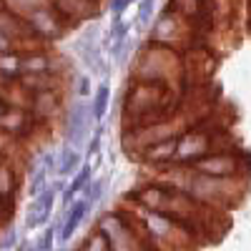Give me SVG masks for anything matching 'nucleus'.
I'll list each match as a JSON object with an SVG mask.
<instances>
[{"instance_id":"obj_22","label":"nucleus","mask_w":251,"mask_h":251,"mask_svg":"<svg viewBox=\"0 0 251 251\" xmlns=\"http://www.w3.org/2000/svg\"><path fill=\"white\" fill-rule=\"evenodd\" d=\"M78 251H111V246H108V239H106V236H103V234L98 231V228H96V231H93L86 241L80 244V249H78Z\"/></svg>"},{"instance_id":"obj_10","label":"nucleus","mask_w":251,"mask_h":251,"mask_svg":"<svg viewBox=\"0 0 251 251\" xmlns=\"http://www.w3.org/2000/svg\"><path fill=\"white\" fill-rule=\"evenodd\" d=\"M50 8L66 20L68 28H75L100 15V0H50Z\"/></svg>"},{"instance_id":"obj_16","label":"nucleus","mask_w":251,"mask_h":251,"mask_svg":"<svg viewBox=\"0 0 251 251\" xmlns=\"http://www.w3.org/2000/svg\"><path fill=\"white\" fill-rule=\"evenodd\" d=\"M88 211H91V203H88L86 199H78V201H73V203L68 206L66 221H63V226H60V239H63V241H68V239L75 234V228L80 226L83 219L88 216Z\"/></svg>"},{"instance_id":"obj_31","label":"nucleus","mask_w":251,"mask_h":251,"mask_svg":"<svg viewBox=\"0 0 251 251\" xmlns=\"http://www.w3.org/2000/svg\"><path fill=\"white\" fill-rule=\"evenodd\" d=\"M5 111H8V103H5V98H3V96H0V116H3Z\"/></svg>"},{"instance_id":"obj_8","label":"nucleus","mask_w":251,"mask_h":251,"mask_svg":"<svg viewBox=\"0 0 251 251\" xmlns=\"http://www.w3.org/2000/svg\"><path fill=\"white\" fill-rule=\"evenodd\" d=\"M174 194V186H169L161 178H151L146 183H138L128 201H133L138 206V211H151V214H163L166 206H169V199Z\"/></svg>"},{"instance_id":"obj_9","label":"nucleus","mask_w":251,"mask_h":251,"mask_svg":"<svg viewBox=\"0 0 251 251\" xmlns=\"http://www.w3.org/2000/svg\"><path fill=\"white\" fill-rule=\"evenodd\" d=\"M91 118H93V108L86 106L83 100L73 103L66 113V141L71 149H83L88 138V128H91Z\"/></svg>"},{"instance_id":"obj_14","label":"nucleus","mask_w":251,"mask_h":251,"mask_svg":"<svg viewBox=\"0 0 251 251\" xmlns=\"http://www.w3.org/2000/svg\"><path fill=\"white\" fill-rule=\"evenodd\" d=\"M18 169L13 161H0V203L8 211L15 208V199H18Z\"/></svg>"},{"instance_id":"obj_6","label":"nucleus","mask_w":251,"mask_h":251,"mask_svg":"<svg viewBox=\"0 0 251 251\" xmlns=\"http://www.w3.org/2000/svg\"><path fill=\"white\" fill-rule=\"evenodd\" d=\"M188 38H196L194 30L188 28L178 15H174L169 10H163L156 18V23L151 25V33H149L151 43H158V46H166V48H176V50L181 46H186Z\"/></svg>"},{"instance_id":"obj_29","label":"nucleus","mask_w":251,"mask_h":251,"mask_svg":"<svg viewBox=\"0 0 251 251\" xmlns=\"http://www.w3.org/2000/svg\"><path fill=\"white\" fill-rule=\"evenodd\" d=\"M100 133H103V128H93V138L88 141V153H96V151H98V146H100Z\"/></svg>"},{"instance_id":"obj_18","label":"nucleus","mask_w":251,"mask_h":251,"mask_svg":"<svg viewBox=\"0 0 251 251\" xmlns=\"http://www.w3.org/2000/svg\"><path fill=\"white\" fill-rule=\"evenodd\" d=\"M93 181V176H91V166L86 163V166H80L78 169V174L73 176V181H71V186L66 188V191H63V203H73V196L78 194V191H83V188H86L88 183Z\"/></svg>"},{"instance_id":"obj_4","label":"nucleus","mask_w":251,"mask_h":251,"mask_svg":"<svg viewBox=\"0 0 251 251\" xmlns=\"http://www.w3.org/2000/svg\"><path fill=\"white\" fill-rule=\"evenodd\" d=\"M191 171L211 176V178H234V181H246L249 169H251V158L241 149H221L208 153L206 158L196 161L194 166H188Z\"/></svg>"},{"instance_id":"obj_27","label":"nucleus","mask_w":251,"mask_h":251,"mask_svg":"<svg viewBox=\"0 0 251 251\" xmlns=\"http://www.w3.org/2000/svg\"><path fill=\"white\" fill-rule=\"evenodd\" d=\"M153 5H156V0H141V5H138V23H141V25H146V23L151 20Z\"/></svg>"},{"instance_id":"obj_21","label":"nucleus","mask_w":251,"mask_h":251,"mask_svg":"<svg viewBox=\"0 0 251 251\" xmlns=\"http://www.w3.org/2000/svg\"><path fill=\"white\" fill-rule=\"evenodd\" d=\"M108 100H111V88H108V83L103 80L100 86L96 88V93H93V103H91L93 118H96V121H100L103 116H106V111H108Z\"/></svg>"},{"instance_id":"obj_26","label":"nucleus","mask_w":251,"mask_h":251,"mask_svg":"<svg viewBox=\"0 0 251 251\" xmlns=\"http://www.w3.org/2000/svg\"><path fill=\"white\" fill-rule=\"evenodd\" d=\"M15 241H18V236H15V231H13L10 226H3V228H0V251L13 249Z\"/></svg>"},{"instance_id":"obj_11","label":"nucleus","mask_w":251,"mask_h":251,"mask_svg":"<svg viewBox=\"0 0 251 251\" xmlns=\"http://www.w3.org/2000/svg\"><path fill=\"white\" fill-rule=\"evenodd\" d=\"M28 111L38 126H50L63 116V91H43V93H33Z\"/></svg>"},{"instance_id":"obj_19","label":"nucleus","mask_w":251,"mask_h":251,"mask_svg":"<svg viewBox=\"0 0 251 251\" xmlns=\"http://www.w3.org/2000/svg\"><path fill=\"white\" fill-rule=\"evenodd\" d=\"M78 169H80V153L75 149H71V146H66L58 156V169L55 171L60 176H71V174H78Z\"/></svg>"},{"instance_id":"obj_23","label":"nucleus","mask_w":251,"mask_h":251,"mask_svg":"<svg viewBox=\"0 0 251 251\" xmlns=\"http://www.w3.org/2000/svg\"><path fill=\"white\" fill-rule=\"evenodd\" d=\"M103 188H106V178H93L86 188H83V191H86V196H83V199H86V201L93 206V203L103 196Z\"/></svg>"},{"instance_id":"obj_7","label":"nucleus","mask_w":251,"mask_h":251,"mask_svg":"<svg viewBox=\"0 0 251 251\" xmlns=\"http://www.w3.org/2000/svg\"><path fill=\"white\" fill-rule=\"evenodd\" d=\"M25 23H28L33 38H35V43H40V46L55 43V40L63 38V35H66V30H68L66 20H63L50 5L38 8L30 15H25Z\"/></svg>"},{"instance_id":"obj_12","label":"nucleus","mask_w":251,"mask_h":251,"mask_svg":"<svg viewBox=\"0 0 251 251\" xmlns=\"http://www.w3.org/2000/svg\"><path fill=\"white\" fill-rule=\"evenodd\" d=\"M35 128H38V123L33 121L28 108L8 106V111L0 116V131L15 141H28L30 136H35Z\"/></svg>"},{"instance_id":"obj_24","label":"nucleus","mask_w":251,"mask_h":251,"mask_svg":"<svg viewBox=\"0 0 251 251\" xmlns=\"http://www.w3.org/2000/svg\"><path fill=\"white\" fill-rule=\"evenodd\" d=\"M55 246V228H46L35 241V251H53Z\"/></svg>"},{"instance_id":"obj_30","label":"nucleus","mask_w":251,"mask_h":251,"mask_svg":"<svg viewBox=\"0 0 251 251\" xmlns=\"http://www.w3.org/2000/svg\"><path fill=\"white\" fill-rule=\"evenodd\" d=\"M10 50H18L15 43H13V40H8L3 33H0V55H3V53H10Z\"/></svg>"},{"instance_id":"obj_33","label":"nucleus","mask_w":251,"mask_h":251,"mask_svg":"<svg viewBox=\"0 0 251 251\" xmlns=\"http://www.w3.org/2000/svg\"><path fill=\"white\" fill-rule=\"evenodd\" d=\"M0 161H5V158H0Z\"/></svg>"},{"instance_id":"obj_1","label":"nucleus","mask_w":251,"mask_h":251,"mask_svg":"<svg viewBox=\"0 0 251 251\" xmlns=\"http://www.w3.org/2000/svg\"><path fill=\"white\" fill-rule=\"evenodd\" d=\"M174 91L176 88H171V86L131 80L128 91L123 93V126L126 128H133V126L169 121L171 116L166 111L174 103Z\"/></svg>"},{"instance_id":"obj_3","label":"nucleus","mask_w":251,"mask_h":251,"mask_svg":"<svg viewBox=\"0 0 251 251\" xmlns=\"http://www.w3.org/2000/svg\"><path fill=\"white\" fill-rule=\"evenodd\" d=\"M228 131L224 128H208L206 123H199L194 128H183L178 133V149H176V163L174 166H194L196 161L206 158L208 153L221 151V143Z\"/></svg>"},{"instance_id":"obj_20","label":"nucleus","mask_w":251,"mask_h":251,"mask_svg":"<svg viewBox=\"0 0 251 251\" xmlns=\"http://www.w3.org/2000/svg\"><path fill=\"white\" fill-rule=\"evenodd\" d=\"M0 3H3V8L18 13L20 18H25V15H30L33 10H38V8L50 5V0H0Z\"/></svg>"},{"instance_id":"obj_13","label":"nucleus","mask_w":251,"mask_h":251,"mask_svg":"<svg viewBox=\"0 0 251 251\" xmlns=\"http://www.w3.org/2000/svg\"><path fill=\"white\" fill-rule=\"evenodd\" d=\"M176 149H178V136L176 138H169V141H161L156 146H151V149H146L138 161L151 166V169H171V166L176 163Z\"/></svg>"},{"instance_id":"obj_25","label":"nucleus","mask_w":251,"mask_h":251,"mask_svg":"<svg viewBox=\"0 0 251 251\" xmlns=\"http://www.w3.org/2000/svg\"><path fill=\"white\" fill-rule=\"evenodd\" d=\"M73 80H75V96H80V98L91 96V78H88V75L75 73V75H73Z\"/></svg>"},{"instance_id":"obj_5","label":"nucleus","mask_w":251,"mask_h":251,"mask_svg":"<svg viewBox=\"0 0 251 251\" xmlns=\"http://www.w3.org/2000/svg\"><path fill=\"white\" fill-rule=\"evenodd\" d=\"M181 123L176 118L169 121H158V123H146V126H133V128H123V151L138 158L146 149L161 143V141H169L176 138L181 133Z\"/></svg>"},{"instance_id":"obj_15","label":"nucleus","mask_w":251,"mask_h":251,"mask_svg":"<svg viewBox=\"0 0 251 251\" xmlns=\"http://www.w3.org/2000/svg\"><path fill=\"white\" fill-rule=\"evenodd\" d=\"M55 191H58V183H50L38 199H33L30 211H28V226H30V228L48 221V216H50V211H53V203H55Z\"/></svg>"},{"instance_id":"obj_17","label":"nucleus","mask_w":251,"mask_h":251,"mask_svg":"<svg viewBox=\"0 0 251 251\" xmlns=\"http://www.w3.org/2000/svg\"><path fill=\"white\" fill-rule=\"evenodd\" d=\"M20 50H10V53H3L0 55V80L5 83H15L20 80Z\"/></svg>"},{"instance_id":"obj_28","label":"nucleus","mask_w":251,"mask_h":251,"mask_svg":"<svg viewBox=\"0 0 251 251\" xmlns=\"http://www.w3.org/2000/svg\"><path fill=\"white\" fill-rule=\"evenodd\" d=\"M133 0H111V13H113V20L116 18H123V13L128 10V5Z\"/></svg>"},{"instance_id":"obj_2","label":"nucleus","mask_w":251,"mask_h":251,"mask_svg":"<svg viewBox=\"0 0 251 251\" xmlns=\"http://www.w3.org/2000/svg\"><path fill=\"white\" fill-rule=\"evenodd\" d=\"M183 75V55L176 48H166L158 43L146 40L133 60L131 80L158 83V86H176V80Z\"/></svg>"},{"instance_id":"obj_32","label":"nucleus","mask_w":251,"mask_h":251,"mask_svg":"<svg viewBox=\"0 0 251 251\" xmlns=\"http://www.w3.org/2000/svg\"><path fill=\"white\" fill-rule=\"evenodd\" d=\"M18 251H35V246H30V244H20Z\"/></svg>"}]
</instances>
